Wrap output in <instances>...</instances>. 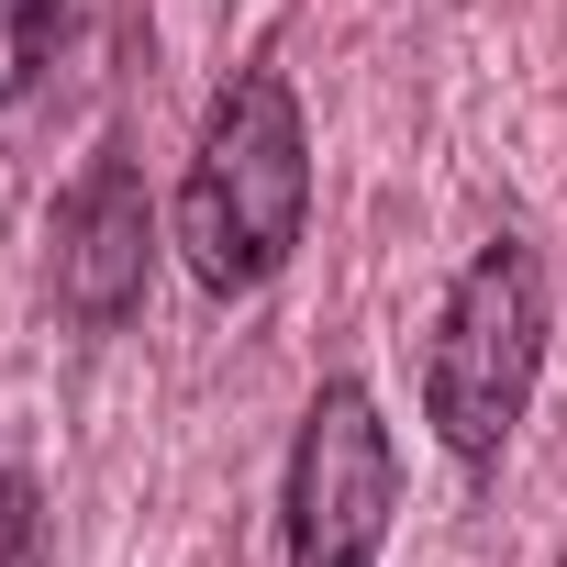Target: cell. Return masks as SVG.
I'll list each match as a JSON object with an SVG mask.
<instances>
[{
	"label": "cell",
	"mask_w": 567,
	"mask_h": 567,
	"mask_svg": "<svg viewBox=\"0 0 567 567\" xmlns=\"http://www.w3.org/2000/svg\"><path fill=\"white\" fill-rule=\"evenodd\" d=\"M401 512V445L368 401V379H323L290 434V489H278V545L290 567H379Z\"/></svg>",
	"instance_id": "3957f363"
},
{
	"label": "cell",
	"mask_w": 567,
	"mask_h": 567,
	"mask_svg": "<svg viewBox=\"0 0 567 567\" xmlns=\"http://www.w3.org/2000/svg\"><path fill=\"white\" fill-rule=\"evenodd\" d=\"M56 23H68V0H0V112H12V101L45 79Z\"/></svg>",
	"instance_id": "5b68a950"
},
{
	"label": "cell",
	"mask_w": 567,
	"mask_h": 567,
	"mask_svg": "<svg viewBox=\"0 0 567 567\" xmlns=\"http://www.w3.org/2000/svg\"><path fill=\"white\" fill-rule=\"evenodd\" d=\"M167 223H178V256L212 301L267 290L301 256V234H312V123H301V90L278 68H234L212 90Z\"/></svg>",
	"instance_id": "6da1fadb"
},
{
	"label": "cell",
	"mask_w": 567,
	"mask_h": 567,
	"mask_svg": "<svg viewBox=\"0 0 567 567\" xmlns=\"http://www.w3.org/2000/svg\"><path fill=\"white\" fill-rule=\"evenodd\" d=\"M145 256H156V212H145V178L134 156H90L56 200V312L79 334H123L145 312Z\"/></svg>",
	"instance_id": "277c9868"
},
{
	"label": "cell",
	"mask_w": 567,
	"mask_h": 567,
	"mask_svg": "<svg viewBox=\"0 0 567 567\" xmlns=\"http://www.w3.org/2000/svg\"><path fill=\"white\" fill-rule=\"evenodd\" d=\"M34 556H45V489L0 467V567H34Z\"/></svg>",
	"instance_id": "8992f818"
},
{
	"label": "cell",
	"mask_w": 567,
	"mask_h": 567,
	"mask_svg": "<svg viewBox=\"0 0 567 567\" xmlns=\"http://www.w3.org/2000/svg\"><path fill=\"white\" fill-rule=\"evenodd\" d=\"M534 379H545V256L523 234H489L456 290L434 312V346H423V423L445 434V456L489 467L523 412H534Z\"/></svg>",
	"instance_id": "7a4b0ae2"
}]
</instances>
